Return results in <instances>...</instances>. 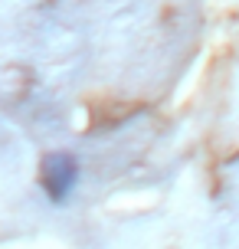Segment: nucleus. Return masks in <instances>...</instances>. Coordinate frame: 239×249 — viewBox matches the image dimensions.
Wrapping results in <instances>:
<instances>
[{
  "label": "nucleus",
  "mask_w": 239,
  "mask_h": 249,
  "mask_svg": "<svg viewBox=\"0 0 239 249\" xmlns=\"http://www.w3.org/2000/svg\"><path fill=\"white\" fill-rule=\"evenodd\" d=\"M79 174H82V167H79L76 154H69V151L46 154L43 164H39V187H43L46 200L63 207L66 200L72 197V190L79 187Z\"/></svg>",
  "instance_id": "1"
}]
</instances>
